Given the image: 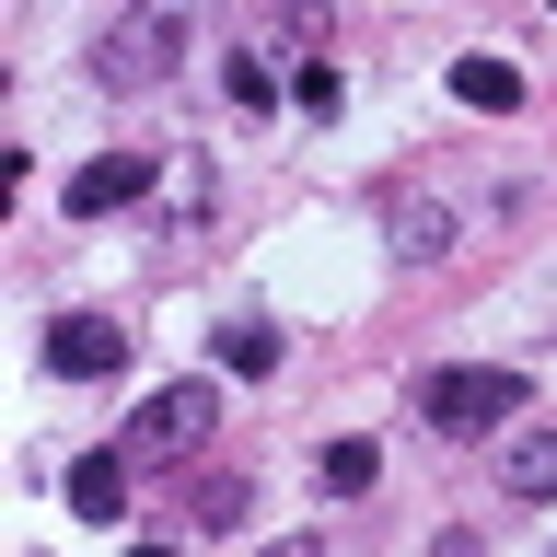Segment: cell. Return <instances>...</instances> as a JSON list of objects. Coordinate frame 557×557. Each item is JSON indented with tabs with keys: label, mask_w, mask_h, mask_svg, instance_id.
Segmentation results:
<instances>
[{
	"label": "cell",
	"mask_w": 557,
	"mask_h": 557,
	"mask_svg": "<svg viewBox=\"0 0 557 557\" xmlns=\"http://www.w3.org/2000/svg\"><path fill=\"white\" fill-rule=\"evenodd\" d=\"M209 430H221V383L186 372V383H163V395H139V418H128V442H116V453H128V465H186Z\"/></svg>",
	"instance_id": "2"
},
{
	"label": "cell",
	"mask_w": 557,
	"mask_h": 557,
	"mask_svg": "<svg viewBox=\"0 0 557 557\" xmlns=\"http://www.w3.org/2000/svg\"><path fill=\"white\" fill-rule=\"evenodd\" d=\"M198 522H209V534H221V522H244V476H209V487H198Z\"/></svg>",
	"instance_id": "14"
},
{
	"label": "cell",
	"mask_w": 557,
	"mask_h": 557,
	"mask_svg": "<svg viewBox=\"0 0 557 557\" xmlns=\"http://www.w3.org/2000/svg\"><path fill=\"white\" fill-rule=\"evenodd\" d=\"M59 499H70L82 522H128V453H70Z\"/></svg>",
	"instance_id": "7"
},
{
	"label": "cell",
	"mask_w": 557,
	"mask_h": 557,
	"mask_svg": "<svg viewBox=\"0 0 557 557\" xmlns=\"http://www.w3.org/2000/svg\"><path fill=\"white\" fill-rule=\"evenodd\" d=\"M151 174H163L151 151H94V163L70 174V209H82V221H116V209L151 198Z\"/></svg>",
	"instance_id": "6"
},
{
	"label": "cell",
	"mask_w": 557,
	"mask_h": 557,
	"mask_svg": "<svg viewBox=\"0 0 557 557\" xmlns=\"http://www.w3.org/2000/svg\"><path fill=\"white\" fill-rule=\"evenodd\" d=\"M511 407H522V372H430L418 383V418H430L442 442H476V430H499Z\"/></svg>",
	"instance_id": "3"
},
{
	"label": "cell",
	"mask_w": 557,
	"mask_h": 557,
	"mask_svg": "<svg viewBox=\"0 0 557 557\" xmlns=\"http://www.w3.org/2000/svg\"><path fill=\"white\" fill-rule=\"evenodd\" d=\"M372 476H383V453H372V442H325V453H313V487H325V499H360Z\"/></svg>",
	"instance_id": "10"
},
{
	"label": "cell",
	"mask_w": 557,
	"mask_h": 557,
	"mask_svg": "<svg viewBox=\"0 0 557 557\" xmlns=\"http://www.w3.org/2000/svg\"><path fill=\"white\" fill-rule=\"evenodd\" d=\"M546 12H557V0H546Z\"/></svg>",
	"instance_id": "15"
},
{
	"label": "cell",
	"mask_w": 557,
	"mask_h": 557,
	"mask_svg": "<svg viewBox=\"0 0 557 557\" xmlns=\"http://www.w3.org/2000/svg\"><path fill=\"white\" fill-rule=\"evenodd\" d=\"M499 487H511V499H557V430H522V442L499 453Z\"/></svg>",
	"instance_id": "8"
},
{
	"label": "cell",
	"mask_w": 557,
	"mask_h": 557,
	"mask_svg": "<svg viewBox=\"0 0 557 557\" xmlns=\"http://www.w3.org/2000/svg\"><path fill=\"white\" fill-rule=\"evenodd\" d=\"M47 372H59V383L128 372V325H116V313H47Z\"/></svg>",
	"instance_id": "4"
},
{
	"label": "cell",
	"mask_w": 557,
	"mask_h": 557,
	"mask_svg": "<svg viewBox=\"0 0 557 557\" xmlns=\"http://www.w3.org/2000/svg\"><path fill=\"white\" fill-rule=\"evenodd\" d=\"M186 47H198V0H128L94 35V94H163Z\"/></svg>",
	"instance_id": "1"
},
{
	"label": "cell",
	"mask_w": 557,
	"mask_h": 557,
	"mask_svg": "<svg viewBox=\"0 0 557 557\" xmlns=\"http://www.w3.org/2000/svg\"><path fill=\"white\" fill-rule=\"evenodd\" d=\"M209 360H221V372H278V325H221Z\"/></svg>",
	"instance_id": "12"
},
{
	"label": "cell",
	"mask_w": 557,
	"mask_h": 557,
	"mask_svg": "<svg viewBox=\"0 0 557 557\" xmlns=\"http://www.w3.org/2000/svg\"><path fill=\"white\" fill-rule=\"evenodd\" d=\"M290 104H302V116H337V104H348V82H337L325 59H302V70H290Z\"/></svg>",
	"instance_id": "13"
},
{
	"label": "cell",
	"mask_w": 557,
	"mask_h": 557,
	"mask_svg": "<svg viewBox=\"0 0 557 557\" xmlns=\"http://www.w3.org/2000/svg\"><path fill=\"white\" fill-rule=\"evenodd\" d=\"M453 94L476 104V116H511V104H522V70L511 59H453Z\"/></svg>",
	"instance_id": "9"
},
{
	"label": "cell",
	"mask_w": 557,
	"mask_h": 557,
	"mask_svg": "<svg viewBox=\"0 0 557 557\" xmlns=\"http://www.w3.org/2000/svg\"><path fill=\"white\" fill-rule=\"evenodd\" d=\"M221 94H233L244 116H268V104H278V59H268V47H233V59H221Z\"/></svg>",
	"instance_id": "11"
},
{
	"label": "cell",
	"mask_w": 557,
	"mask_h": 557,
	"mask_svg": "<svg viewBox=\"0 0 557 557\" xmlns=\"http://www.w3.org/2000/svg\"><path fill=\"white\" fill-rule=\"evenodd\" d=\"M383 244H395V268H430V256H453V244H465V198H430V186H407V198L383 209Z\"/></svg>",
	"instance_id": "5"
}]
</instances>
